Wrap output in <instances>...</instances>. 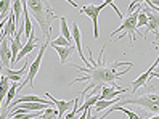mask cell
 <instances>
[{
    "label": "cell",
    "mask_w": 159,
    "mask_h": 119,
    "mask_svg": "<svg viewBox=\"0 0 159 119\" xmlns=\"http://www.w3.org/2000/svg\"><path fill=\"white\" fill-rule=\"evenodd\" d=\"M106 47V45H105ZM105 47L100 50V57H98V61H93V55H92V48H90V66H85V68H80L77 65H72V68L79 69L80 72H85V76L82 77H77L71 82L76 84V82H89V85L84 89V92L80 94V97H85V94L92 89H98V87H103V85H116V80L127 74V72L134 68L132 63H125V61H114V63H106L103 61V53H105Z\"/></svg>",
    "instance_id": "cell-1"
},
{
    "label": "cell",
    "mask_w": 159,
    "mask_h": 119,
    "mask_svg": "<svg viewBox=\"0 0 159 119\" xmlns=\"http://www.w3.org/2000/svg\"><path fill=\"white\" fill-rule=\"evenodd\" d=\"M26 2H27V10L32 13L35 21L40 26L43 37H50L52 23H53L55 18H58L57 15H55L50 2L48 0H26Z\"/></svg>",
    "instance_id": "cell-2"
},
{
    "label": "cell",
    "mask_w": 159,
    "mask_h": 119,
    "mask_svg": "<svg viewBox=\"0 0 159 119\" xmlns=\"http://www.w3.org/2000/svg\"><path fill=\"white\" fill-rule=\"evenodd\" d=\"M135 8H137V10H134L132 13H129L124 20H122V24H120L116 31H113V34H111V40H114L117 34H119V39H122L124 35H127L130 43L135 42V34H138L142 39H146L145 35L138 31V27H137L138 15H140V11L143 10V5H138V7H135Z\"/></svg>",
    "instance_id": "cell-3"
},
{
    "label": "cell",
    "mask_w": 159,
    "mask_h": 119,
    "mask_svg": "<svg viewBox=\"0 0 159 119\" xmlns=\"http://www.w3.org/2000/svg\"><path fill=\"white\" fill-rule=\"evenodd\" d=\"M125 105H137L140 108H143L146 113L159 114V92H148L138 97L120 98L116 103V106H125Z\"/></svg>",
    "instance_id": "cell-4"
},
{
    "label": "cell",
    "mask_w": 159,
    "mask_h": 119,
    "mask_svg": "<svg viewBox=\"0 0 159 119\" xmlns=\"http://www.w3.org/2000/svg\"><path fill=\"white\" fill-rule=\"evenodd\" d=\"M50 45V37H45V42L42 43V47L39 50V55H37V58L31 63L29 66V72H27V79L23 82V84L18 87V90H20L21 87H24L26 84H29V87H34V77L37 76V72H39V68H40V63H42V58H43V53L47 50V47Z\"/></svg>",
    "instance_id": "cell-5"
},
{
    "label": "cell",
    "mask_w": 159,
    "mask_h": 119,
    "mask_svg": "<svg viewBox=\"0 0 159 119\" xmlns=\"http://www.w3.org/2000/svg\"><path fill=\"white\" fill-rule=\"evenodd\" d=\"M106 7V3L103 2V5H84L82 8H79V10L84 13V15H87L92 23H93V39H98L100 37V34H98V16L101 13V10Z\"/></svg>",
    "instance_id": "cell-6"
},
{
    "label": "cell",
    "mask_w": 159,
    "mask_h": 119,
    "mask_svg": "<svg viewBox=\"0 0 159 119\" xmlns=\"http://www.w3.org/2000/svg\"><path fill=\"white\" fill-rule=\"evenodd\" d=\"M143 11L148 16V24H146V29H145V37H146L148 32H154V35H156L154 45H157V39H159V10H151L149 7L143 5Z\"/></svg>",
    "instance_id": "cell-7"
},
{
    "label": "cell",
    "mask_w": 159,
    "mask_h": 119,
    "mask_svg": "<svg viewBox=\"0 0 159 119\" xmlns=\"http://www.w3.org/2000/svg\"><path fill=\"white\" fill-rule=\"evenodd\" d=\"M0 66L2 68H11V48L8 37H5L0 43Z\"/></svg>",
    "instance_id": "cell-8"
},
{
    "label": "cell",
    "mask_w": 159,
    "mask_h": 119,
    "mask_svg": "<svg viewBox=\"0 0 159 119\" xmlns=\"http://www.w3.org/2000/svg\"><path fill=\"white\" fill-rule=\"evenodd\" d=\"M40 43H42V42L35 37V32L32 31V34L29 35V39H27V43H26V45H23L21 52L18 53V57H16V63H18V61H21L23 58H26L27 55H29V53H31V52H32L35 47H39Z\"/></svg>",
    "instance_id": "cell-9"
},
{
    "label": "cell",
    "mask_w": 159,
    "mask_h": 119,
    "mask_svg": "<svg viewBox=\"0 0 159 119\" xmlns=\"http://www.w3.org/2000/svg\"><path fill=\"white\" fill-rule=\"evenodd\" d=\"M45 97L50 98V102L57 106V109H58V117L57 119H61L64 116V113L71 108V105H74V100H57V98H53L50 94H45Z\"/></svg>",
    "instance_id": "cell-10"
},
{
    "label": "cell",
    "mask_w": 159,
    "mask_h": 119,
    "mask_svg": "<svg viewBox=\"0 0 159 119\" xmlns=\"http://www.w3.org/2000/svg\"><path fill=\"white\" fill-rule=\"evenodd\" d=\"M71 34H72L74 42H76V48H77V52H79V55H80V60L85 63V66H90V61H89L85 57H84V53H82V35H80V29H79L77 23H74V24H72Z\"/></svg>",
    "instance_id": "cell-11"
},
{
    "label": "cell",
    "mask_w": 159,
    "mask_h": 119,
    "mask_svg": "<svg viewBox=\"0 0 159 119\" xmlns=\"http://www.w3.org/2000/svg\"><path fill=\"white\" fill-rule=\"evenodd\" d=\"M26 69H27V65H24L21 69H18V71H13L11 68H2V66H0V74L7 76L11 82H20L21 77H23V74L26 72Z\"/></svg>",
    "instance_id": "cell-12"
},
{
    "label": "cell",
    "mask_w": 159,
    "mask_h": 119,
    "mask_svg": "<svg viewBox=\"0 0 159 119\" xmlns=\"http://www.w3.org/2000/svg\"><path fill=\"white\" fill-rule=\"evenodd\" d=\"M15 27H16V20H15V13L10 11L8 18L5 20V26H3V32L0 34L2 37H11L15 34Z\"/></svg>",
    "instance_id": "cell-13"
},
{
    "label": "cell",
    "mask_w": 159,
    "mask_h": 119,
    "mask_svg": "<svg viewBox=\"0 0 159 119\" xmlns=\"http://www.w3.org/2000/svg\"><path fill=\"white\" fill-rule=\"evenodd\" d=\"M47 106H48L47 103H35V102H27V103H20V105H16L15 108L26 109V111H29V113H37V111H40V109L47 108Z\"/></svg>",
    "instance_id": "cell-14"
},
{
    "label": "cell",
    "mask_w": 159,
    "mask_h": 119,
    "mask_svg": "<svg viewBox=\"0 0 159 119\" xmlns=\"http://www.w3.org/2000/svg\"><path fill=\"white\" fill-rule=\"evenodd\" d=\"M55 52L60 55V63L64 65V63L68 61V58L74 53V47H52Z\"/></svg>",
    "instance_id": "cell-15"
},
{
    "label": "cell",
    "mask_w": 159,
    "mask_h": 119,
    "mask_svg": "<svg viewBox=\"0 0 159 119\" xmlns=\"http://www.w3.org/2000/svg\"><path fill=\"white\" fill-rule=\"evenodd\" d=\"M10 79H8L7 76H2L0 74V106H2V102H3V98H7V94H8V90H10Z\"/></svg>",
    "instance_id": "cell-16"
},
{
    "label": "cell",
    "mask_w": 159,
    "mask_h": 119,
    "mask_svg": "<svg viewBox=\"0 0 159 119\" xmlns=\"http://www.w3.org/2000/svg\"><path fill=\"white\" fill-rule=\"evenodd\" d=\"M117 102H119V98H114V100H98L95 108H93V113H101L103 109L111 108L113 105H116Z\"/></svg>",
    "instance_id": "cell-17"
},
{
    "label": "cell",
    "mask_w": 159,
    "mask_h": 119,
    "mask_svg": "<svg viewBox=\"0 0 159 119\" xmlns=\"http://www.w3.org/2000/svg\"><path fill=\"white\" fill-rule=\"evenodd\" d=\"M58 20H60V29H61V35L64 39H68L69 42L72 40V34H71V29L68 27V21H66V18L64 16H58Z\"/></svg>",
    "instance_id": "cell-18"
},
{
    "label": "cell",
    "mask_w": 159,
    "mask_h": 119,
    "mask_svg": "<svg viewBox=\"0 0 159 119\" xmlns=\"http://www.w3.org/2000/svg\"><path fill=\"white\" fill-rule=\"evenodd\" d=\"M100 100V95H90L89 98H85V102H84V105L79 108V113H82V111H87L89 108H93L97 105V102Z\"/></svg>",
    "instance_id": "cell-19"
},
{
    "label": "cell",
    "mask_w": 159,
    "mask_h": 119,
    "mask_svg": "<svg viewBox=\"0 0 159 119\" xmlns=\"http://www.w3.org/2000/svg\"><path fill=\"white\" fill-rule=\"evenodd\" d=\"M79 98H80V95L77 98H74V108L63 119H77V114H79Z\"/></svg>",
    "instance_id": "cell-20"
},
{
    "label": "cell",
    "mask_w": 159,
    "mask_h": 119,
    "mask_svg": "<svg viewBox=\"0 0 159 119\" xmlns=\"http://www.w3.org/2000/svg\"><path fill=\"white\" fill-rule=\"evenodd\" d=\"M50 47H71V42L68 39H64L63 35H60L53 42H50Z\"/></svg>",
    "instance_id": "cell-21"
},
{
    "label": "cell",
    "mask_w": 159,
    "mask_h": 119,
    "mask_svg": "<svg viewBox=\"0 0 159 119\" xmlns=\"http://www.w3.org/2000/svg\"><path fill=\"white\" fill-rule=\"evenodd\" d=\"M10 3L11 0H0V15L3 18L8 15V10H10Z\"/></svg>",
    "instance_id": "cell-22"
},
{
    "label": "cell",
    "mask_w": 159,
    "mask_h": 119,
    "mask_svg": "<svg viewBox=\"0 0 159 119\" xmlns=\"http://www.w3.org/2000/svg\"><path fill=\"white\" fill-rule=\"evenodd\" d=\"M55 117H58V111L55 113V109H52V108H47L45 113L40 114V119H55Z\"/></svg>",
    "instance_id": "cell-23"
},
{
    "label": "cell",
    "mask_w": 159,
    "mask_h": 119,
    "mask_svg": "<svg viewBox=\"0 0 159 119\" xmlns=\"http://www.w3.org/2000/svg\"><path fill=\"white\" fill-rule=\"evenodd\" d=\"M148 24V16H146V13L142 10L140 11V15H138V23H137V27H143V26H146Z\"/></svg>",
    "instance_id": "cell-24"
},
{
    "label": "cell",
    "mask_w": 159,
    "mask_h": 119,
    "mask_svg": "<svg viewBox=\"0 0 159 119\" xmlns=\"http://www.w3.org/2000/svg\"><path fill=\"white\" fill-rule=\"evenodd\" d=\"M8 116H10V111H8V108H3L2 114H0V119H7Z\"/></svg>",
    "instance_id": "cell-25"
},
{
    "label": "cell",
    "mask_w": 159,
    "mask_h": 119,
    "mask_svg": "<svg viewBox=\"0 0 159 119\" xmlns=\"http://www.w3.org/2000/svg\"><path fill=\"white\" fill-rule=\"evenodd\" d=\"M64 2H68V3H69V5H72L74 8H80V7L76 3V2H74V0H64Z\"/></svg>",
    "instance_id": "cell-26"
},
{
    "label": "cell",
    "mask_w": 159,
    "mask_h": 119,
    "mask_svg": "<svg viewBox=\"0 0 159 119\" xmlns=\"http://www.w3.org/2000/svg\"><path fill=\"white\" fill-rule=\"evenodd\" d=\"M87 114H89V109H87V111H82L80 116H79L77 119H87Z\"/></svg>",
    "instance_id": "cell-27"
},
{
    "label": "cell",
    "mask_w": 159,
    "mask_h": 119,
    "mask_svg": "<svg viewBox=\"0 0 159 119\" xmlns=\"http://www.w3.org/2000/svg\"><path fill=\"white\" fill-rule=\"evenodd\" d=\"M103 2H105L106 5H113V3H114V0H103Z\"/></svg>",
    "instance_id": "cell-28"
},
{
    "label": "cell",
    "mask_w": 159,
    "mask_h": 119,
    "mask_svg": "<svg viewBox=\"0 0 159 119\" xmlns=\"http://www.w3.org/2000/svg\"><path fill=\"white\" fill-rule=\"evenodd\" d=\"M153 5L157 8V10H159V0H153Z\"/></svg>",
    "instance_id": "cell-29"
},
{
    "label": "cell",
    "mask_w": 159,
    "mask_h": 119,
    "mask_svg": "<svg viewBox=\"0 0 159 119\" xmlns=\"http://www.w3.org/2000/svg\"><path fill=\"white\" fill-rule=\"evenodd\" d=\"M148 119H159V114H153L151 117H148Z\"/></svg>",
    "instance_id": "cell-30"
},
{
    "label": "cell",
    "mask_w": 159,
    "mask_h": 119,
    "mask_svg": "<svg viewBox=\"0 0 159 119\" xmlns=\"http://www.w3.org/2000/svg\"><path fill=\"white\" fill-rule=\"evenodd\" d=\"M153 72H159V68H157V71H153Z\"/></svg>",
    "instance_id": "cell-31"
}]
</instances>
